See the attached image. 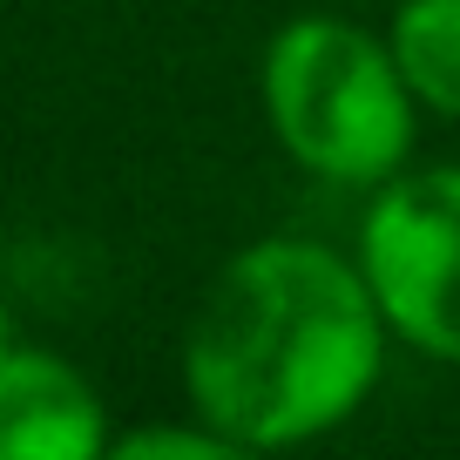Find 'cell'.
<instances>
[{"label": "cell", "mask_w": 460, "mask_h": 460, "mask_svg": "<svg viewBox=\"0 0 460 460\" xmlns=\"http://www.w3.org/2000/svg\"><path fill=\"white\" fill-rule=\"evenodd\" d=\"M386 41L420 109L460 122V0H393Z\"/></svg>", "instance_id": "obj_5"}, {"label": "cell", "mask_w": 460, "mask_h": 460, "mask_svg": "<svg viewBox=\"0 0 460 460\" xmlns=\"http://www.w3.org/2000/svg\"><path fill=\"white\" fill-rule=\"evenodd\" d=\"M352 258L393 325V345L460 366V163H406L366 190Z\"/></svg>", "instance_id": "obj_3"}, {"label": "cell", "mask_w": 460, "mask_h": 460, "mask_svg": "<svg viewBox=\"0 0 460 460\" xmlns=\"http://www.w3.org/2000/svg\"><path fill=\"white\" fill-rule=\"evenodd\" d=\"M115 440L109 400L55 345L0 352V460H102Z\"/></svg>", "instance_id": "obj_4"}, {"label": "cell", "mask_w": 460, "mask_h": 460, "mask_svg": "<svg viewBox=\"0 0 460 460\" xmlns=\"http://www.w3.org/2000/svg\"><path fill=\"white\" fill-rule=\"evenodd\" d=\"M393 325L352 244L251 237L190 305L176 379L183 406L237 454H285L339 433L379 393Z\"/></svg>", "instance_id": "obj_1"}, {"label": "cell", "mask_w": 460, "mask_h": 460, "mask_svg": "<svg viewBox=\"0 0 460 460\" xmlns=\"http://www.w3.org/2000/svg\"><path fill=\"white\" fill-rule=\"evenodd\" d=\"M115 460H244L210 420H197L183 406V420H149V427H129L109 440Z\"/></svg>", "instance_id": "obj_6"}, {"label": "cell", "mask_w": 460, "mask_h": 460, "mask_svg": "<svg viewBox=\"0 0 460 460\" xmlns=\"http://www.w3.org/2000/svg\"><path fill=\"white\" fill-rule=\"evenodd\" d=\"M258 102L271 143L332 190H379L400 176L427 115L393 61V41L345 14H291L264 41Z\"/></svg>", "instance_id": "obj_2"}, {"label": "cell", "mask_w": 460, "mask_h": 460, "mask_svg": "<svg viewBox=\"0 0 460 460\" xmlns=\"http://www.w3.org/2000/svg\"><path fill=\"white\" fill-rule=\"evenodd\" d=\"M14 339H21V325H14V312H7V298H0V352H7Z\"/></svg>", "instance_id": "obj_7"}]
</instances>
